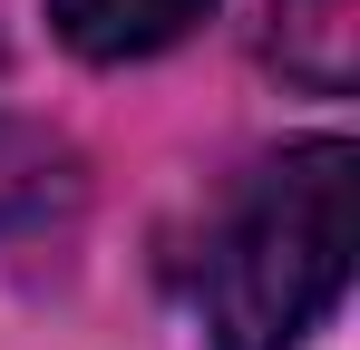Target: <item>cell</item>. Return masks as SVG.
<instances>
[{"label":"cell","instance_id":"7a4b0ae2","mask_svg":"<svg viewBox=\"0 0 360 350\" xmlns=\"http://www.w3.org/2000/svg\"><path fill=\"white\" fill-rule=\"evenodd\" d=\"M214 0H49V30H59L78 58L117 68V58H156L176 49L185 30H205Z\"/></svg>","mask_w":360,"mask_h":350},{"label":"cell","instance_id":"3957f363","mask_svg":"<svg viewBox=\"0 0 360 350\" xmlns=\"http://www.w3.org/2000/svg\"><path fill=\"white\" fill-rule=\"evenodd\" d=\"M263 49H273V68L292 88L351 98V78H360V0H273Z\"/></svg>","mask_w":360,"mask_h":350},{"label":"cell","instance_id":"277c9868","mask_svg":"<svg viewBox=\"0 0 360 350\" xmlns=\"http://www.w3.org/2000/svg\"><path fill=\"white\" fill-rule=\"evenodd\" d=\"M68 195H78V156H68V136L49 127H30V117L0 108V243L30 224H49Z\"/></svg>","mask_w":360,"mask_h":350},{"label":"cell","instance_id":"6da1fadb","mask_svg":"<svg viewBox=\"0 0 360 350\" xmlns=\"http://www.w3.org/2000/svg\"><path fill=\"white\" fill-rule=\"evenodd\" d=\"M360 156L341 136L283 146L243 185L224 233L205 243V350H292L351 283V185Z\"/></svg>","mask_w":360,"mask_h":350}]
</instances>
